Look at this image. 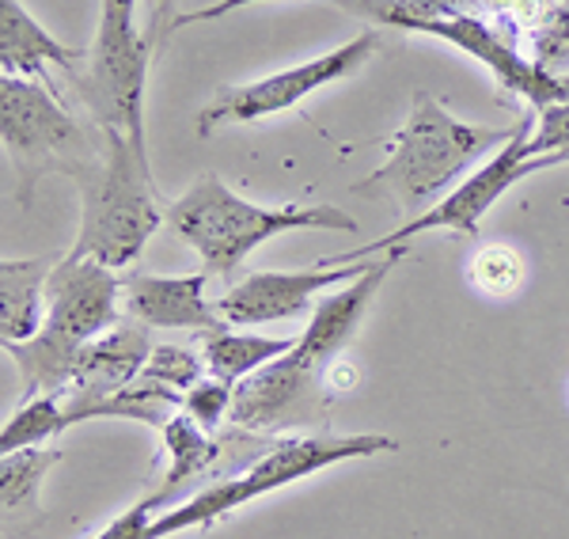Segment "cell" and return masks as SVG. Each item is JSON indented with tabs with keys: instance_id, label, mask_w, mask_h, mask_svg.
I'll return each mask as SVG.
<instances>
[{
	"instance_id": "9a60e30c",
	"label": "cell",
	"mask_w": 569,
	"mask_h": 539,
	"mask_svg": "<svg viewBox=\"0 0 569 539\" xmlns=\"http://www.w3.org/2000/svg\"><path fill=\"white\" fill-rule=\"evenodd\" d=\"M88 53L58 42L20 0H0V69L8 77H42L46 66L77 77Z\"/></svg>"
},
{
	"instance_id": "e0dca14e",
	"label": "cell",
	"mask_w": 569,
	"mask_h": 539,
	"mask_svg": "<svg viewBox=\"0 0 569 539\" xmlns=\"http://www.w3.org/2000/svg\"><path fill=\"white\" fill-rule=\"evenodd\" d=\"M160 437H163V449L171 456V468H168V479L160 482V490H152V495L168 509L187 482L201 479V475L224 456V441H213L209 429H201L187 410H176V415L160 426Z\"/></svg>"
},
{
	"instance_id": "30bf717a",
	"label": "cell",
	"mask_w": 569,
	"mask_h": 539,
	"mask_svg": "<svg viewBox=\"0 0 569 539\" xmlns=\"http://www.w3.org/2000/svg\"><path fill=\"white\" fill-rule=\"evenodd\" d=\"M335 391L323 369H311L297 353L270 361L254 377L236 383L232 422L243 433H289V429H319L327 433Z\"/></svg>"
},
{
	"instance_id": "cb8c5ba5",
	"label": "cell",
	"mask_w": 569,
	"mask_h": 539,
	"mask_svg": "<svg viewBox=\"0 0 569 539\" xmlns=\"http://www.w3.org/2000/svg\"><path fill=\"white\" fill-rule=\"evenodd\" d=\"M536 133L528 137L531 157H555L558 163H569V99L566 103L539 107Z\"/></svg>"
},
{
	"instance_id": "8992f818",
	"label": "cell",
	"mask_w": 569,
	"mask_h": 539,
	"mask_svg": "<svg viewBox=\"0 0 569 539\" xmlns=\"http://www.w3.org/2000/svg\"><path fill=\"white\" fill-rule=\"evenodd\" d=\"M152 66V46L137 31V0H103L99 31L84 66L72 77L77 96L99 130H114L133 144L149 168L144 149V80Z\"/></svg>"
},
{
	"instance_id": "8fae6325",
	"label": "cell",
	"mask_w": 569,
	"mask_h": 539,
	"mask_svg": "<svg viewBox=\"0 0 569 539\" xmlns=\"http://www.w3.org/2000/svg\"><path fill=\"white\" fill-rule=\"evenodd\" d=\"M372 267V259L350 262V267H308V270H254L243 281H236L220 300H213L224 323L259 327L278 323V319H292L311 312V297L323 289L350 286Z\"/></svg>"
},
{
	"instance_id": "9c48e42d",
	"label": "cell",
	"mask_w": 569,
	"mask_h": 539,
	"mask_svg": "<svg viewBox=\"0 0 569 539\" xmlns=\"http://www.w3.org/2000/svg\"><path fill=\"white\" fill-rule=\"evenodd\" d=\"M380 50V34L376 31H361L357 39H350L346 46L330 53H319V58L305 61V66L281 69L273 77L251 80V84L240 88H224L209 99L206 107L198 111V137H209L217 126L228 122H262L270 114L292 111L297 103H305L311 91L335 84V80H346L350 72H357L369 58H376Z\"/></svg>"
},
{
	"instance_id": "ac0fdd59",
	"label": "cell",
	"mask_w": 569,
	"mask_h": 539,
	"mask_svg": "<svg viewBox=\"0 0 569 539\" xmlns=\"http://www.w3.org/2000/svg\"><path fill=\"white\" fill-rule=\"evenodd\" d=\"M201 338V358H206L209 377L224 380V383H243L247 377H254L259 369H266L270 361L284 358V353L297 346V338H266V335H236L224 327L217 331L198 335Z\"/></svg>"
},
{
	"instance_id": "5bb4252c",
	"label": "cell",
	"mask_w": 569,
	"mask_h": 539,
	"mask_svg": "<svg viewBox=\"0 0 569 539\" xmlns=\"http://www.w3.org/2000/svg\"><path fill=\"white\" fill-rule=\"evenodd\" d=\"M209 273H179V278H160V273L130 270L122 273V305L130 319L160 331H217L224 327L217 305L206 300Z\"/></svg>"
},
{
	"instance_id": "d6986e66",
	"label": "cell",
	"mask_w": 569,
	"mask_h": 539,
	"mask_svg": "<svg viewBox=\"0 0 569 539\" xmlns=\"http://www.w3.org/2000/svg\"><path fill=\"white\" fill-rule=\"evenodd\" d=\"M58 460H61V452L46 449V445L0 456V506H4L8 517L23 513V509L39 513L42 482H46V475H50V468Z\"/></svg>"
},
{
	"instance_id": "4316f807",
	"label": "cell",
	"mask_w": 569,
	"mask_h": 539,
	"mask_svg": "<svg viewBox=\"0 0 569 539\" xmlns=\"http://www.w3.org/2000/svg\"><path fill=\"white\" fill-rule=\"evenodd\" d=\"M247 4H259V0H217V4H209V8H198V12L179 16L176 27H190V23H209V20H220V16L236 12V8H247Z\"/></svg>"
},
{
	"instance_id": "44dd1931",
	"label": "cell",
	"mask_w": 569,
	"mask_h": 539,
	"mask_svg": "<svg viewBox=\"0 0 569 539\" xmlns=\"http://www.w3.org/2000/svg\"><path fill=\"white\" fill-rule=\"evenodd\" d=\"M471 281L486 297H512L525 281V259L509 243H486L471 259Z\"/></svg>"
},
{
	"instance_id": "277c9868",
	"label": "cell",
	"mask_w": 569,
	"mask_h": 539,
	"mask_svg": "<svg viewBox=\"0 0 569 539\" xmlns=\"http://www.w3.org/2000/svg\"><path fill=\"white\" fill-rule=\"evenodd\" d=\"M80 182V232L72 254L99 259L122 270L141 259L152 232L168 221V209L156 202L152 168H144L122 133L103 130V152L77 176Z\"/></svg>"
},
{
	"instance_id": "52a82bcc",
	"label": "cell",
	"mask_w": 569,
	"mask_h": 539,
	"mask_svg": "<svg viewBox=\"0 0 569 539\" xmlns=\"http://www.w3.org/2000/svg\"><path fill=\"white\" fill-rule=\"evenodd\" d=\"M528 126L531 118H520L517 133L505 149L493 152L482 168H475L471 176L456 182L440 202H433L426 213L418 217H407L395 232H388L383 240H372V243H361L353 251H342V254H330L323 259V267H350V262H365V259H376V254L391 251V248H407L415 236L421 232H437V228H448V232H463V236H479V224L482 217L490 213L498 198L509 194L520 179H531L539 171H550L558 168L555 157H531L528 152Z\"/></svg>"
},
{
	"instance_id": "7c38bea8",
	"label": "cell",
	"mask_w": 569,
	"mask_h": 539,
	"mask_svg": "<svg viewBox=\"0 0 569 539\" xmlns=\"http://www.w3.org/2000/svg\"><path fill=\"white\" fill-rule=\"evenodd\" d=\"M152 350L156 346L149 342V327L137 323V319H130V323L118 319L103 338H96L80 353L77 377L66 391V429L96 418L110 399L122 396L144 372Z\"/></svg>"
},
{
	"instance_id": "7a4b0ae2",
	"label": "cell",
	"mask_w": 569,
	"mask_h": 539,
	"mask_svg": "<svg viewBox=\"0 0 569 539\" xmlns=\"http://www.w3.org/2000/svg\"><path fill=\"white\" fill-rule=\"evenodd\" d=\"M520 126V122H517ZM517 126L490 130L448 114L429 91L415 96L407 126L388 141V160L353 187V194L391 198L402 213H426L440 190L460 182L471 163L493 157L512 141Z\"/></svg>"
},
{
	"instance_id": "ba28073f",
	"label": "cell",
	"mask_w": 569,
	"mask_h": 539,
	"mask_svg": "<svg viewBox=\"0 0 569 539\" xmlns=\"http://www.w3.org/2000/svg\"><path fill=\"white\" fill-rule=\"evenodd\" d=\"M0 137L27 179L39 171H66L77 179L103 152V141L96 149L84 126H77L50 88L8 72L0 77Z\"/></svg>"
},
{
	"instance_id": "ffe728a7",
	"label": "cell",
	"mask_w": 569,
	"mask_h": 539,
	"mask_svg": "<svg viewBox=\"0 0 569 539\" xmlns=\"http://www.w3.org/2000/svg\"><path fill=\"white\" fill-rule=\"evenodd\" d=\"M66 433V396H34L0 429V452H20Z\"/></svg>"
},
{
	"instance_id": "d4e9b609",
	"label": "cell",
	"mask_w": 569,
	"mask_h": 539,
	"mask_svg": "<svg viewBox=\"0 0 569 539\" xmlns=\"http://www.w3.org/2000/svg\"><path fill=\"white\" fill-rule=\"evenodd\" d=\"M163 513V506H160V498L149 495V498H141L137 506L126 509L122 517H114L110 525L99 532L96 539H149V528H152V520Z\"/></svg>"
},
{
	"instance_id": "5b68a950",
	"label": "cell",
	"mask_w": 569,
	"mask_h": 539,
	"mask_svg": "<svg viewBox=\"0 0 569 539\" xmlns=\"http://www.w3.org/2000/svg\"><path fill=\"white\" fill-rule=\"evenodd\" d=\"M395 449H399V445L383 433L284 437V441H273L243 475L220 479V482H213V487L198 490L194 498L163 509V513L152 520L149 539H168V536L190 532V528H213L220 517L236 513V509L247 506V501L266 498V495H273V490L289 487V482L308 479V475L335 468V463H342V460H365V456L395 452Z\"/></svg>"
},
{
	"instance_id": "484cf974",
	"label": "cell",
	"mask_w": 569,
	"mask_h": 539,
	"mask_svg": "<svg viewBox=\"0 0 569 539\" xmlns=\"http://www.w3.org/2000/svg\"><path fill=\"white\" fill-rule=\"evenodd\" d=\"M149 4V23H144V39L152 46V58H160L171 42V31H176V0H144Z\"/></svg>"
},
{
	"instance_id": "2e32d148",
	"label": "cell",
	"mask_w": 569,
	"mask_h": 539,
	"mask_svg": "<svg viewBox=\"0 0 569 539\" xmlns=\"http://www.w3.org/2000/svg\"><path fill=\"white\" fill-rule=\"evenodd\" d=\"M58 262V254L0 262V335H4V342H27L42 331L46 286H50V273Z\"/></svg>"
},
{
	"instance_id": "6da1fadb",
	"label": "cell",
	"mask_w": 569,
	"mask_h": 539,
	"mask_svg": "<svg viewBox=\"0 0 569 539\" xmlns=\"http://www.w3.org/2000/svg\"><path fill=\"white\" fill-rule=\"evenodd\" d=\"M122 278L99 259L61 254L46 286L42 331L27 342H4L23 380V403L34 396H66L80 353L118 323Z\"/></svg>"
},
{
	"instance_id": "603a6c76",
	"label": "cell",
	"mask_w": 569,
	"mask_h": 539,
	"mask_svg": "<svg viewBox=\"0 0 569 539\" xmlns=\"http://www.w3.org/2000/svg\"><path fill=\"white\" fill-rule=\"evenodd\" d=\"M232 396H236L232 383H224L217 377H201L194 388L182 396V410H187L201 429L213 433V429L224 426V418H232Z\"/></svg>"
},
{
	"instance_id": "4fadbf2b",
	"label": "cell",
	"mask_w": 569,
	"mask_h": 539,
	"mask_svg": "<svg viewBox=\"0 0 569 539\" xmlns=\"http://www.w3.org/2000/svg\"><path fill=\"white\" fill-rule=\"evenodd\" d=\"M418 34H437V39L460 46L471 58H479L486 69L498 77L501 88L517 91L525 96L531 107H550V103H566L569 99V77H555V72L539 69L536 61L520 58L512 50L509 39H501L490 23L475 20L467 12H452V16H440V20H429V23H418L415 27Z\"/></svg>"
},
{
	"instance_id": "7402d4cb",
	"label": "cell",
	"mask_w": 569,
	"mask_h": 539,
	"mask_svg": "<svg viewBox=\"0 0 569 539\" xmlns=\"http://www.w3.org/2000/svg\"><path fill=\"white\" fill-rule=\"evenodd\" d=\"M201 372H206V358L182 350V346H156L141 377L160 383V388H168V391L187 396V391L201 380Z\"/></svg>"
},
{
	"instance_id": "3957f363",
	"label": "cell",
	"mask_w": 569,
	"mask_h": 539,
	"mask_svg": "<svg viewBox=\"0 0 569 539\" xmlns=\"http://www.w3.org/2000/svg\"><path fill=\"white\" fill-rule=\"evenodd\" d=\"M168 224L198 251L209 278L240 270L254 248L281 232L327 228V232H357V221L338 206H259L247 202L220 176H201L182 198L168 206Z\"/></svg>"
}]
</instances>
